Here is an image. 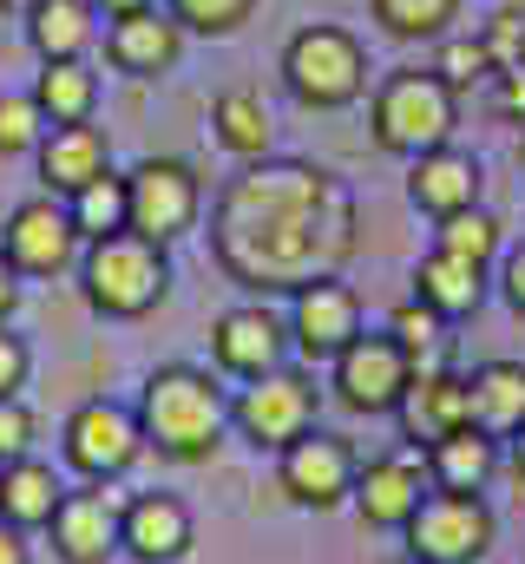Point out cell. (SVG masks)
<instances>
[{"instance_id": "obj_1", "label": "cell", "mask_w": 525, "mask_h": 564, "mask_svg": "<svg viewBox=\"0 0 525 564\" xmlns=\"http://www.w3.org/2000/svg\"><path fill=\"white\" fill-rule=\"evenodd\" d=\"M355 243V191L309 158L244 164L211 210V257L257 302L296 295L315 276H342Z\"/></svg>"}, {"instance_id": "obj_2", "label": "cell", "mask_w": 525, "mask_h": 564, "mask_svg": "<svg viewBox=\"0 0 525 564\" xmlns=\"http://www.w3.org/2000/svg\"><path fill=\"white\" fill-rule=\"evenodd\" d=\"M131 414H138V433H144V446H151L158 459H171V466H204V459L224 446V433H231V394L217 388L211 368H197V361H164V368L144 375Z\"/></svg>"}, {"instance_id": "obj_3", "label": "cell", "mask_w": 525, "mask_h": 564, "mask_svg": "<svg viewBox=\"0 0 525 564\" xmlns=\"http://www.w3.org/2000/svg\"><path fill=\"white\" fill-rule=\"evenodd\" d=\"M460 126V93L433 73V66H394L382 73L375 99H368V132L394 158H420L433 144H453Z\"/></svg>"}, {"instance_id": "obj_4", "label": "cell", "mask_w": 525, "mask_h": 564, "mask_svg": "<svg viewBox=\"0 0 525 564\" xmlns=\"http://www.w3.org/2000/svg\"><path fill=\"white\" fill-rule=\"evenodd\" d=\"M79 295L106 322H138L171 295V257L158 243L131 237V230L99 237V243L79 250Z\"/></svg>"}, {"instance_id": "obj_5", "label": "cell", "mask_w": 525, "mask_h": 564, "mask_svg": "<svg viewBox=\"0 0 525 564\" xmlns=\"http://www.w3.org/2000/svg\"><path fill=\"white\" fill-rule=\"evenodd\" d=\"M368 46L349 33V26H329V20H309L289 33L282 46V86L296 106L309 112H342L368 93Z\"/></svg>"}, {"instance_id": "obj_6", "label": "cell", "mask_w": 525, "mask_h": 564, "mask_svg": "<svg viewBox=\"0 0 525 564\" xmlns=\"http://www.w3.org/2000/svg\"><path fill=\"white\" fill-rule=\"evenodd\" d=\"M315 414H322V388H315V375H302V368H276V375L244 381V388L231 394V433H237L244 446H257V453L296 446V440L315 426Z\"/></svg>"}, {"instance_id": "obj_7", "label": "cell", "mask_w": 525, "mask_h": 564, "mask_svg": "<svg viewBox=\"0 0 525 564\" xmlns=\"http://www.w3.org/2000/svg\"><path fill=\"white\" fill-rule=\"evenodd\" d=\"M126 197H131V237H144L158 250L191 237L197 217H204V177L184 158H138L126 171Z\"/></svg>"}, {"instance_id": "obj_8", "label": "cell", "mask_w": 525, "mask_h": 564, "mask_svg": "<svg viewBox=\"0 0 525 564\" xmlns=\"http://www.w3.org/2000/svg\"><path fill=\"white\" fill-rule=\"evenodd\" d=\"M400 539H407V558L420 564H486L500 519L480 492H427Z\"/></svg>"}, {"instance_id": "obj_9", "label": "cell", "mask_w": 525, "mask_h": 564, "mask_svg": "<svg viewBox=\"0 0 525 564\" xmlns=\"http://www.w3.org/2000/svg\"><path fill=\"white\" fill-rule=\"evenodd\" d=\"M414 361H407V348L394 341L388 328H362L335 361H329V394L349 408V414H394L400 408V394L414 388Z\"/></svg>"}, {"instance_id": "obj_10", "label": "cell", "mask_w": 525, "mask_h": 564, "mask_svg": "<svg viewBox=\"0 0 525 564\" xmlns=\"http://www.w3.org/2000/svg\"><path fill=\"white\" fill-rule=\"evenodd\" d=\"M60 453H66V466H73L86 486H113V479H126L131 466H138V453H144L138 414L119 408V401H106V394H93V401H79V408L66 414Z\"/></svg>"}, {"instance_id": "obj_11", "label": "cell", "mask_w": 525, "mask_h": 564, "mask_svg": "<svg viewBox=\"0 0 525 564\" xmlns=\"http://www.w3.org/2000/svg\"><path fill=\"white\" fill-rule=\"evenodd\" d=\"M355 473H362L355 446H349L342 433H322V426H309L296 446L276 453V486H282V499L302 506V512H335V506H349V499H355Z\"/></svg>"}, {"instance_id": "obj_12", "label": "cell", "mask_w": 525, "mask_h": 564, "mask_svg": "<svg viewBox=\"0 0 525 564\" xmlns=\"http://www.w3.org/2000/svg\"><path fill=\"white\" fill-rule=\"evenodd\" d=\"M0 250H7V263H13L20 276H66V270H79L86 237L73 230L66 197H46V191H40V197H26V204L7 210Z\"/></svg>"}, {"instance_id": "obj_13", "label": "cell", "mask_w": 525, "mask_h": 564, "mask_svg": "<svg viewBox=\"0 0 525 564\" xmlns=\"http://www.w3.org/2000/svg\"><path fill=\"white\" fill-rule=\"evenodd\" d=\"M289 348H296L289 341V322L269 302H237V308H224L211 322V361L231 381H262V375L289 368Z\"/></svg>"}, {"instance_id": "obj_14", "label": "cell", "mask_w": 525, "mask_h": 564, "mask_svg": "<svg viewBox=\"0 0 525 564\" xmlns=\"http://www.w3.org/2000/svg\"><path fill=\"white\" fill-rule=\"evenodd\" d=\"M282 322H289V341H296L302 361H335L362 335V295L342 276H315L289 295V315Z\"/></svg>"}, {"instance_id": "obj_15", "label": "cell", "mask_w": 525, "mask_h": 564, "mask_svg": "<svg viewBox=\"0 0 525 564\" xmlns=\"http://www.w3.org/2000/svg\"><path fill=\"white\" fill-rule=\"evenodd\" d=\"M433 492V479H427V459L414 453V446H400V453H375V459H362V473H355V512L375 525V532H407V519L420 512V499Z\"/></svg>"}, {"instance_id": "obj_16", "label": "cell", "mask_w": 525, "mask_h": 564, "mask_svg": "<svg viewBox=\"0 0 525 564\" xmlns=\"http://www.w3.org/2000/svg\"><path fill=\"white\" fill-rule=\"evenodd\" d=\"M197 539V519L178 492H138L119 512V552L131 564H184Z\"/></svg>"}, {"instance_id": "obj_17", "label": "cell", "mask_w": 525, "mask_h": 564, "mask_svg": "<svg viewBox=\"0 0 525 564\" xmlns=\"http://www.w3.org/2000/svg\"><path fill=\"white\" fill-rule=\"evenodd\" d=\"M480 191H486V171H480V158L460 151V144H433V151L407 158V204H414L420 217H433V224L473 210Z\"/></svg>"}, {"instance_id": "obj_18", "label": "cell", "mask_w": 525, "mask_h": 564, "mask_svg": "<svg viewBox=\"0 0 525 564\" xmlns=\"http://www.w3.org/2000/svg\"><path fill=\"white\" fill-rule=\"evenodd\" d=\"M119 499L106 486H79L60 499L46 539H53V558L60 564H113L119 558Z\"/></svg>"}, {"instance_id": "obj_19", "label": "cell", "mask_w": 525, "mask_h": 564, "mask_svg": "<svg viewBox=\"0 0 525 564\" xmlns=\"http://www.w3.org/2000/svg\"><path fill=\"white\" fill-rule=\"evenodd\" d=\"M394 421H400V440H407L414 453H427L433 440H447V433L473 426V394H467V375L420 368V375H414V388L400 394Z\"/></svg>"}, {"instance_id": "obj_20", "label": "cell", "mask_w": 525, "mask_h": 564, "mask_svg": "<svg viewBox=\"0 0 525 564\" xmlns=\"http://www.w3.org/2000/svg\"><path fill=\"white\" fill-rule=\"evenodd\" d=\"M106 59H113L126 79H164V73L184 59V26H178L164 7L119 13V20L106 26Z\"/></svg>"}, {"instance_id": "obj_21", "label": "cell", "mask_w": 525, "mask_h": 564, "mask_svg": "<svg viewBox=\"0 0 525 564\" xmlns=\"http://www.w3.org/2000/svg\"><path fill=\"white\" fill-rule=\"evenodd\" d=\"M33 164H40L46 197H73V191H86L99 171H113V139H106L99 126H46Z\"/></svg>"}, {"instance_id": "obj_22", "label": "cell", "mask_w": 525, "mask_h": 564, "mask_svg": "<svg viewBox=\"0 0 525 564\" xmlns=\"http://www.w3.org/2000/svg\"><path fill=\"white\" fill-rule=\"evenodd\" d=\"M420 459H427L433 492H486V486H493V473H500V440H493V433H480V426H460V433L433 440Z\"/></svg>"}, {"instance_id": "obj_23", "label": "cell", "mask_w": 525, "mask_h": 564, "mask_svg": "<svg viewBox=\"0 0 525 564\" xmlns=\"http://www.w3.org/2000/svg\"><path fill=\"white\" fill-rule=\"evenodd\" d=\"M60 499H66V479L46 459L26 453V459H7L0 466V519L13 532H46L53 512H60Z\"/></svg>"}, {"instance_id": "obj_24", "label": "cell", "mask_w": 525, "mask_h": 564, "mask_svg": "<svg viewBox=\"0 0 525 564\" xmlns=\"http://www.w3.org/2000/svg\"><path fill=\"white\" fill-rule=\"evenodd\" d=\"M99 7L93 0H33L20 20H26V46L40 53V66L53 59H86L93 40H99Z\"/></svg>"}, {"instance_id": "obj_25", "label": "cell", "mask_w": 525, "mask_h": 564, "mask_svg": "<svg viewBox=\"0 0 525 564\" xmlns=\"http://www.w3.org/2000/svg\"><path fill=\"white\" fill-rule=\"evenodd\" d=\"M467 394H473V426L493 433L500 446L525 433V361H480L467 375Z\"/></svg>"}, {"instance_id": "obj_26", "label": "cell", "mask_w": 525, "mask_h": 564, "mask_svg": "<svg viewBox=\"0 0 525 564\" xmlns=\"http://www.w3.org/2000/svg\"><path fill=\"white\" fill-rule=\"evenodd\" d=\"M414 295H420L440 322L480 315V302H486V270H480V263H467V257L427 250V257L414 263Z\"/></svg>"}, {"instance_id": "obj_27", "label": "cell", "mask_w": 525, "mask_h": 564, "mask_svg": "<svg viewBox=\"0 0 525 564\" xmlns=\"http://www.w3.org/2000/svg\"><path fill=\"white\" fill-rule=\"evenodd\" d=\"M211 132H217V144H224L237 164H257V158H269V144H276V119H269L262 93L224 86V93L211 99Z\"/></svg>"}, {"instance_id": "obj_28", "label": "cell", "mask_w": 525, "mask_h": 564, "mask_svg": "<svg viewBox=\"0 0 525 564\" xmlns=\"http://www.w3.org/2000/svg\"><path fill=\"white\" fill-rule=\"evenodd\" d=\"M33 106L46 126H93V106H99V73L86 59H53L40 66L33 79Z\"/></svg>"}, {"instance_id": "obj_29", "label": "cell", "mask_w": 525, "mask_h": 564, "mask_svg": "<svg viewBox=\"0 0 525 564\" xmlns=\"http://www.w3.org/2000/svg\"><path fill=\"white\" fill-rule=\"evenodd\" d=\"M66 210H73V230L86 237V243H99V237H119L131 230V197H126V171H99L86 191H73L66 197Z\"/></svg>"}, {"instance_id": "obj_30", "label": "cell", "mask_w": 525, "mask_h": 564, "mask_svg": "<svg viewBox=\"0 0 525 564\" xmlns=\"http://www.w3.org/2000/svg\"><path fill=\"white\" fill-rule=\"evenodd\" d=\"M467 0H368L375 26L388 40H447Z\"/></svg>"}, {"instance_id": "obj_31", "label": "cell", "mask_w": 525, "mask_h": 564, "mask_svg": "<svg viewBox=\"0 0 525 564\" xmlns=\"http://www.w3.org/2000/svg\"><path fill=\"white\" fill-rule=\"evenodd\" d=\"M433 250H447V257H467V263H493V257H506V237H500V217L493 210H460V217H447L440 230H433Z\"/></svg>"}, {"instance_id": "obj_32", "label": "cell", "mask_w": 525, "mask_h": 564, "mask_svg": "<svg viewBox=\"0 0 525 564\" xmlns=\"http://www.w3.org/2000/svg\"><path fill=\"white\" fill-rule=\"evenodd\" d=\"M257 7L262 0H164V13H171L184 33H197V40H231V33H244Z\"/></svg>"}, {"instance_id": "obj_33", "label": "cell", "mask_w": 525, "mask_h": 564, "mask_svg": "<svg viewBox=\"0 0 525 564\" xmlns=\"http://www.w3.org/2000/svg\"><path fill=\"white\" fill-rule=\"evenodd\" d=\"M440 328H447V322H440V315H433L420 295H407V302H400V308L388 315V335L400 341V348H407V361H414V368H427V361L440 355V341H447Z\"/></svg>"}, {"instance_id": "obj_34", "label": "cell", "mask_w": 525, "mask_h": 564, "mask_svg": "<svg viewBox=\"0 0 525 564\" xmlns=\"http://www.w3.org/2000/svg\"><path fill=\"white\" fill-rule=\"evenodd\" d=\"M46 139V119L33 106V93H0V158H26Z\"/></svg>"}, {"instance_id": "obj_35", "label": "cell", "mask_w": 525, "mask_h": 564, "mask_svg": "<svg viewBox=\"0 0 525 564\" xmlns=\"http://www.w3.org/2000/svg\"><path fill=\"white\" fill-rule=\"evenodd\" d=\"M433 73L453 86V93H467L473 79H486V73H500L493 66V53H486V40H467V33H447L440 40V59H433Z\"/></svg>"}, {"instance_id": "obj_36", "label": "cell", "mask_w": 525, "mask_h": 564, "mask_svg": "<svg viewBox=\"0 0 525 564\" xmlns=\"http://www.w3.org/2000/svg\"><path fill=\"white\" fill-rule=\"evenodd\" d=\"M26 375H33V348H26V335H13L0 322V401H13L26 388Z\"/></svg>"}, {"instance_id": "obj_37", "label": "cell", "mask_w": 525, "mask_h": 564, "mask_svg": "<svg viewBox=\"0 0 525 564\" xmlns=\"http://www.w3.org/2000/svg\"><path fill=\"white\" fill-rule=\"evenodd\" d=\"M26 453H33V414L13 394V401H0V466L7 459H26Z\"/></svg>"}, {"instance_id": "obj_38", "label": "cell", "mask_w": 525, "mask_h": 564, "mask_svg": "<svg viewBox=\"0 0 525 564\" xmlns=\"http://www.w3.org/2000/svg\"><path fill=\"white\" fill-rule=\"evenodd\" d=\"M500 295H506V308H513V315H525V243L500 257Z\"/></svg>"}, {"instance_id": "obj_39", "label": "cell", "mask_w": 525, "mask_h": 564, "mask_svg": "<svg viewBox=\"0 0 525 564\" xmlns=\"http://www.w3.org/2000/svg\"><path fill=\"white\" fill-rule=\"evenodd\" d=\"M20 270H13V263H7V250H0V322H7V315H13V308H20Z\"/></svg>"}, {"instance_id": "obj_40", "label": "cell", "mask_w": 525, "mask_h": 564, "mask_svg": "<svg viewBox=\"0 0 525 564\" xmlns=\"http://www.w3.org/2000/svg\"><path fill=\"white\" fill-rule=\"evenodd\" d=\"M0 564H33V552H26V532H13L7 519H0Z\"/></svg>"}, {"instance_id": "obj_41", "label": "cell", "mask_w": 525, "mask_h": 564, "mask_svg": "<svg viewBox=\"0 0 525 564\" xmlns=\"http://www.w3.org/2000/svg\"><path fill=\"white\" fill-rule=\"evenodd\" d=\"M106 20H119V13H138V7H158V0H93Z\"/></svg>"}, {"instance_id": "obj_42", "label": "cell", "mask_w": 525, "mask_h": 564, "mask_svg": "<svg viewBox=\"0 0 525 564\" xmlns=\"http://www.w3.org/2000/svg\"><path fill=\"white\" fill-rule=\"evenodd\" d=\"M506 446H513V473H519V486H525V433L519 440H506Z\"/></svg>"}, {"instance_id": "obj_43", "label": "cell", "mask_w": 525, "mask_h": 564, "mask_svg": "<svg viewBox=\"0 0 525 564\" xmlns=\"http://www.w3.org/2000/svg\"><path fill=\"white\" fill-rule=\"evenodd\" d=\"M26 7H33V0H0V13H26Z\"/></svg>"}, {"instance_id": "obj_44", "label": "cell", "mask_w": 525, "mask_h": 564, "mask_svg": "<svg viewBox=\"0 0 525 564\" xmlns=\"http://www.w3.org/2000/svg\"><path fill=\"white\" fill-rule=\"evenodd\" d=\"M400 564H420V558H400Z\"/></svg>"}]
</instances>
